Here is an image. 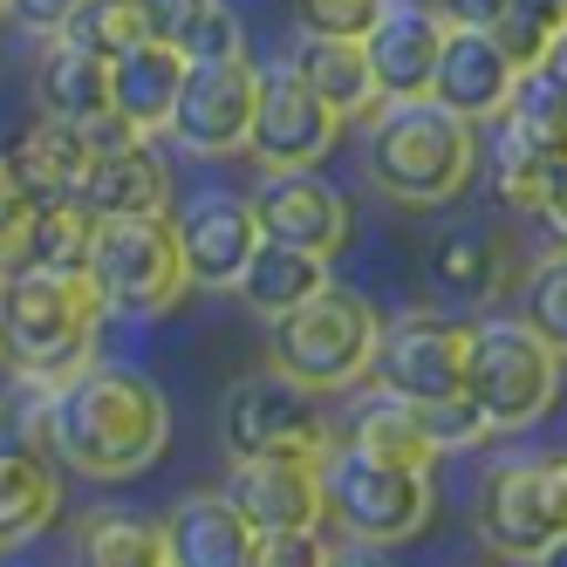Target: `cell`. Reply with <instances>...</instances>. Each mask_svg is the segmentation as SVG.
I'll list each match as a JSON object with an SVG mask.
<instances>
[{"mask_svg":"<svg viewBox=\"0 0 567 567\" xmlns=\"http://www.w3.org/2000/svg\"><path fill=\"white\" fill-rule=\"evenodd\" d=\"M42 390L49 396H42L34 424H42V444L55 452L62 472L116 485V478H137L165 458L172 403L131 362H83V370H69Z\"/></svg>","mask_w":567,"mask_h":567,"instance_id":"6da1fadb","label":"cell"},{"mask_svg":"<svg viewBox=\"0 0 567 567\" xmlns=\"http://www.w3.org/2000/svg\"><path fill=\"white\" fill-rule=\"evenodd\" d=\"M362 124V172L390 206H452L478 172V124L437 96H383Z\"/></svg>","mask_w":567,"mask_h":567,"instance_id":"7a4b0ae2","label":"cell"},{"mask_svg":"<svg viewBox=\"0 0 567 567\" xmlns=\"http://www.w3.org/2000/svg\"><path fill=\"white\" fill-rule=\"evenodd\" d=\"M103 301L90 274H42V267H0V355L28 383H55L96 355Z\"/></svg>","mask_w":567,"mask_h":567,"instance_id":"3957f363","label":"cell"},{"mask_svg":"<svg viewBox=\"0 0 567 567\" xmlns=\"http://www.w3.org/2000/svg\"><path fill=\"white\" fill-rule=\"evenodd\" d=\"M377 329L383 315L370 308V295L355 288H321L301 308L274 315V336H267V370H280L288 383L315 390V396H336L355 390L370 377V355H377Z\"/></svg>","mask_w":567,"mask_h":567,"instance_id":"277c9868","label":"cell"},{"mask_svg":"<svg viewBox=\"0 0 567 567\" xmlns=\"http://www.w3.org/2000/svg\"><path fill=\"white\" fill-rule=\"evenodd\" d=\"M431 472L411 465H383V458H362L336 437L321 452V526L342 540V547H403L431 526Z\"/></svg>","mask_w":567,"mask_h":567,"instance_id":"5b68a950","label":"cell"},{"mask_svg":"<svg viewBox=\"0 0 567 567\" xmlns=\"http://www.w3.org/2000/svg\"><path fill=\"white\" fill-rule=\"evenodd\" d=\"M567 362L526 329L519 315H485L472 321V355H465V396L478 403V417L499 431H534L560 403Z\"/></svg>","mask_w":567,"mask_h":567,"instance_id":"8992f818","label":"cell"},{"mask_svg":"<svg viewBox=\"0 0 567 567\" xmlns=\"http://www.w3.org/2000/svg\"><path fill=\"white\" fill-rule=\"evenodd\" d=\"M90 288L103 301V315H124V321H157L185 301V254H178V233L172 213H124V219H96L90 239Z\"/></svg>","mask_w":567,"mask_h":567,"instance_id":"52a82bcc","label":"cell"},{"mask_svg":"<svg viewBox=\"0 0 567 567\" xmlns=\"http://www.w3.org/2000/svg\"><path fill=\"white\" fill-rule=\"evenodd\" d=\"M465 355H472V315L458 308H396L377 329L370 377L377 390H396L411 403H437L465 390Z\"/></svg>","mask_w":567,"mask_h":567,"instance_id":"ba28073f","label":"cell"},{"mask_svg":"<svg viewBox=\"0 0 567 567\" xmlns=\"http://www.w3.org/2000/svg\"><path fill=\"white\" fill-rule=\"evenodd\" d=\"M219 437H226V458H321L336 444L321 396L288 383L280 370L233 383L226 411H219Z\"/></svg>","mask_w":567,"mask_h":567,"instance_id":"9c48e42d","label":"cell"},{"mask_svg":"<svg viewBox=\"0 0 567 567\" xmlns=\"http://www.w3.org/2000/svg\"><path fill=\"white\" fill-rule=\"evenodd\" d=\"M554 151H567V83L547 62H534L519 69L506 110L493 116V185L513 213L534 206V185Z\"/></svg>","mask_w":567,"mask_h":567,"instance_id":"30bf717a","label":"cell"},{"mask_svg":"<svg viewBox=\"0 0 567 567\" xmlns=\"http://www.w3.org/2000/svg\"><path fill=\"white\" fill-rule=\"evenodd\" d=\"M336 137H342V116L301 83L295 62L260 69L254 124H247V144H239L260 172H315L336 151Z\"/></svg>","mask_w":567,"mask_h":567,"instance_id":"8fae6325","label":"cell"},{"mask_svg":"<svg viewBox=\"0 0 567 567\" xmlns=\"http://www.w3.org/2000/svg\"><path fill=\"white\" fill-rule=\"evenodd\" d=\"M254 96H260V62L254 55L185 62V83H178L165 137L178 151H192V157H233L239 144H247Z\"/></svg>","mask_w":567,"mask_h":567,"instance_id":"7c38bea8","label":"cell"},{"mask_svg":"<svg viewBox=\"0 0 567 567\" xmlns=\"http://www.w3.org/2000/svg\"><path fill=\"white\" fill-rule=\"evenodd\" d=\"M472 526H478V547L499 554V560H534L560 526V499L547 485V465L540 458H499L493 472L478 478V506H472Z\"/></svg>","mask_w":567,"mask_h":567,"instance_id":"4fadbf2b","label":"cell"},{"mask_svg":"<svg viewBox=\"0 0 567 567\" xmlns=\"http://www.w3.org/2000/svg\"><path fill=\"white\" fill-rule=\"evenodd\" d=\"M172 233H178V254H185V280L192 288H239L254 247H260V213H254V192H226L206 185L192 192L185 206H172Z\"/></svg>","mask_w":567,"mask_h":567,"instance_id":"5bb4252c","label":"cell"},{"mask_svg":"<svg viewBox=\"0 0 567 567\" xmlns=\"http://www.w3.org/2000/svg\"><path fill=\"white\" fill-rule=\"evenodd\" d=\"M75 198L96 219H124V213H172V165L144 131H131L124 116H96V157Z\"/></svg>","mask_w":567,"mask_h":567,"instance_id":"9a60e30c","label":"cell"},{"mask_svg":"<svg viewBox=\"0 0 567 567\" xmlns=\"http://www.w3.org/2000/svg\"><path fill=\"white\" fill-rule=\"evenodd\" d=\"M424 274H431V288H437L444 308L485 315L513 288V239L499 226H485V219H458V226H444L431 239Z\"/></svg>","mask_w":567,"mask_h":567,"instance_id":"2e32d148","label":"cell"},{"mask_svg":"<svg viewBox=\"0 0 567 567\" xmlns=\"http://www.w3.org/2000/svg\"><path fill=\"white\" fill-rule=\"evenodd\" d=\"M254 213H260V239H280V247H308L321 260L349 247V198L315 172H267L254 192Z\"/></svg>","mask_w":567,"mask_h":567,"instance_id":"e0dca14e","label":"cell"},{"mask_svg":"<svg viewBox=\"0 0 567 567\" xmlns=\"http://www.w3.org/2000/svg\"><path fill=\"white\" fill-rule=\"evenodd\" d=\"M513 83H519V62L499 49L493 28H444V49L431 69V96L444 110H458L465 124H493L513 96Z\"/></svg>","mask_w":567,"mask_h":567,"instance_id":"ac0fdd59","label":"cell"},{"mask_svg":"<svg viewBox=\"0 0 567 567\" xmlns=\"http://www.w3.org/2000/svg\"><path fill=\"white\" fill-rule=\"evenodd\" d=\"M219 493L247 513L254 534L321 526V458H226Z\"/></svg>","mask_w":567,"mask_h":567,"instance_id":"d6986e66","label":"cell"},{"mask_svg":"<svg viewBox=\"0 0 567 567\" xmlns=\"http://www.w3.org/2000/svg\"><path fill=\"white\" fill-rule=\"evenodd\" d=\"M437 49H444V14L431 8V0H390V8L377 14V28L362 34L377 96H431Z\"/></svg>","mask_w":567,"mask_h":567,"instance_id":"ffe728a7","label":"cell"},{"mask_svg":"<svg viewBox=\"0 0 567 567\" xmlns=\"http://www.w3.org/2000/svg\"><path fill=\"white\" fill-rule=\"evenodd\" d=\"M157 526H165L172 567H254L260 554V534L226 493H185Z\"/></svg>","mask_w":567,"mask_h":567,"instance_id":"44dd1931","label":"cell"},{"mask_svg":"<svg viewBox=\"0 0 567 567\" xmlns=\"http://www.w3.org/2000/svg\"><path fill=\"white\" fill-rule=\"evenodd\" d=\"M178 83H185V55L165 49V42H144V34H131V42L110 55V116H124L131 131L157 137V131L172 124Z\"/></svg>","mask_w":567,"mask_h":567,"instance_id":"7402d4cb","label":"cell"},{"mask_svg":"<svg viewBox=\"0 0 567 567\" xmlns=\"http://www.w3.org/2000/svg\"><path fill=\"white\" fill-rule=\"evenodd\" d=\"M62 513V472L49 452L21 437H0V554L42 540Z\"/></svg>","mask_w":567,"mask_h":567,"instance_id":"603a6c76","label":"cell"},{"mask_svg":"<svg viewBox=\"0 0 567 567\" xmlns=\"http://www.w3.org/2000/svg\"><path fill=\"white\" fill-rule=\"evenodd\" d=\"M28 185V198H75L90 157H96V124H69V116H34V124L0 151Z\"/></svg>","mask_w":567,"mask_h":567,"instance_id":"cb8c5ba5","label":"cell"},{"mask_svg":"<svg viewBox=\"0 0 567 567\" xmlns=\"http://www.w3.org/2000/svg\"><path fill=\"white\" fill-rule=\"evenodd\" d=\"M34 110L42 116H69V124H96L110 116V55H90L42 34V55H34Z\"/></svg>","mask_w":567,"mask_h":567,"instance_id":"d4e9b609","label":"cell"},{"mask_svg":"<svg viewBox=\"0 0 567 567\" xmlns=\"http://www.w3.org/2000/svg\"><path fill=\"white\" fill-rule=\"evenodd\" d=\"M349 452L362 458H383V465H411V472H431L444 452H437V437L424 424V403L411 396H396V390H377V396H362L355 411H349Z\"/></svg>","mask_w":567,"mask_h":567,"instance_id":"484cf974","label":"cell"},{"mask_svg":"<svg viewBox=\"0 0 567 567\" xmlns=\"http://www.w3.org/2000/svg\"><path fill=\"white\" fill-rule=\"evenodd\" d=\"M288 62L301 69V83L329 103L342 124H362V116L383 103L377 75H370V55H362V42H349V34H301Z\"/></svg>","mask_w":567,"mask_h":567,"instance_id":"4316f807","label":"cell"},{"mask_svg":"<svg viewBox=\"0 0 567 567\" xmlns=\"http://www.w3.org/2000/svg\"><path fill=\"white\" fill-rule=\"evenodd\" d=\"M329 280H336V274H329V260H321V254H308V247H280V239H260L233 295L247 301L260 321H274V315L301 308L308 295H321Z\"/></svg>","mask_w":567,"mask_h":567,"instance_id":"83f0119b","label":"cell"},{"mask_svg":"<svg viewBox=\"0 0 567 567\" xmlns=\"http://www.w3.org/2000/svg\"><path fill=\"white\" fill-rule=\"evenodd\" d=\"M96 213L83 198H34V213L21 226V247L8 267H42V274H83L90 267Z\"/></svg>","mask_w":567,"mask_h":567,"instance_id":"f1b7e54d","label":"cell"},{"mask_svg":"<svg viewBox=\"0 0 567 567\" xmlns=\"http://www.w3.org/2000/svg\"><path fill=\"white\" fill-rule=\"evenodd\" d=\"M83 554L90 567H172L165 554V526L137 519V513H90L83 519Z\"/></svg>","mask_w":567,"mask_h":567,"instance_id":"f546056e","label":"cell"},{"mask_svg":"<svg viewBox=\"0 0 567 567\" xmlns=\"http://www.w3.org/2000/svg\"><path fill=\"white\" fill-rule=\"evenodd\" d=\"M513 288H519V321L567 362V239H554L540 260H526Z\"/></svg>","mask_w":567,"mask_h":567,"instance_id":"4dcf8cb0","label":"cell"},{"mask_svg":"<svg viewBox=\"0 0 567 567\" xmlns=\"http://www.w3.org/2000/svg\"><path fill=\"white\" fill-rule=\"evenodd\" d=\"M55 34H62V42H75V49H90V55H116L137 28H131V8H124V0H75Z\"/></svg>","mask_w":567,"mask_h":567,"instance_id":"1f68e13d","label":"cell"},{"mask_svg":"<svg viewBox=\"0 0 567 567\" xmlns=\"http://www.w3.org/2000/svg\"><path fill=\"white\" fill-rule=\"evenodd\" d=\"M124 8H131V28L144 34V42H165V49H178V55H185L192 28L206 21L219 0H124Z\"/></svg>","mask_w":567,"mask_h":567,"instance_id":"d6a6232c","label":"cell"},{"mask_svg":"<svg viewBox=\"0 0 567 567\" xmlns=\"http://www.w3.org/2000/svg\"><path fill=\"white\" fill-rule=\"evenodd\" d=\"M383 8L390 0H295V21L301 34H349V42H362Z\"/></svg>","mask_w":567,"mask_h":567,"instance_id":"836d02e7","label":"cell"},{"mask_svg":"<svg viewBox=\"0 0 567 567\" xmlns=\"http://www.w3.org/2000/svg\"><path fill=\"white\" fill-rule=\"evenodd\" d=\"M424 424H431V437H437V452H472V444L493 437V424L478 417V403H472L465 390H458V396L424 403Z\"/></svg>","mask_w":567,"mask_h":567,"instance_id":"e575fe53","label":"cell"},{"mask_svg":"<svg viewBox=\"0 0 567 567\" xmlns=\"http://www.w3.org/2000/svg\"><path fill=\"white\" fill-rule=\"evenodd\" d=\"M329 560H342V554H336V540L321 534V526L260 534V554H254V567H329Z\"/></svg>","mask_w":567,"mask_h":567,"instance_id":"d590c367","label":"cell"},{"mask_svg":"<svg viewBox=\"0 0 567 567\" xmlns=\"http://www.w3.org/2000/svg\"><path fill=\"white\" fill-rule=\"evenodd\" d=\"M219 55H247V21H239L226 0L192 28V42H185V62H219Z\"/></svg>","mask_w":567,"mask_h":567,"instance_id":"8d00e7d4","label":"cell"},{"mask_svg":"<svg viewBox=\"0 0 567 567\" xmlns=\"http://www.w3.org/2000/svg\"><path fill=\"white\" fill-rule=\"evenodd\" d=\"M526 213H534L554 239H567V151H554V157H547V172H540L534 206H526Z\"/></svg>","mask_w":567,"mask_h":567,"instance_id":"74e56055","label":"cell"},{"mask_svg":"<svg viewBox=\"0 0 567 567\" xmlns=\"http://www.w3.org/2000/svg\"><path fill=\"white\" fill-rule=\"evenodd\" d=\"M28 213H34V198H28V185L14 178V165L0 157V267L14 260V247H21V226H28Z\"/></svg>","mask_w":567,"mask_h":567,"instance_id":"f35d334b","label":"cell"},{"mask_svg":"<svg viewBox=\"0 0 567 567\" xmlns=\"http://www.w3.org/2000/svg\"><path fill=\"white\" fill-rule=\"evenodd\" d=\"M431 8L444 14V28H493L513 0H431Z\"/></svg>","mask_w":567,"mask_h":567,"instance_id":"ab89813d","label":"cell"},{"mask_svg":"<svg viewBox=\"0 0 567 567\" xmlns=\"http://www.w3.org/2000/svg\"><path fill=\"white\" fill-rule=\"evenodd\" d=\"M69 8H75V0H14V14H21V21H28L34 34H55Z\"/></svg>","mask_w":567,"mask_h":567,"instance_id":"60d3db41","label":"cell"},{"mask_svg":"<svg viewBox=\"0 0 567 567\" xmlns=\"http://www.w3.org/2000/svg\"><path fill=\"white\" fill-rule=\"evenodd\" d=\"M21 390H28V377L14 370V362H8V355H0V431H8V424H14V411H21Z\"/></svg>","mask_w":567,"mask_h":567,"instance_id":"b9f144b4","label":"cell"},{"mask_svg":"<svg viewBox=\"0 0 567 567\" xmlns=\"http://www.w3.org/2000/svg\"><path fill=\"white\" fill-rule=\"evenodd\" d=\"M540 465H547V485H554V499H560V513H567V452H547Z\"/></svg>","mask_w":567,"mask_h":567,"instance_id":"7bdbcfd3","label":"cell"},{"mask_svg":"<svg viewBox=\"0 0 567 567\" xmlns=\"http://www.w3.org/2000/svg\"><path fill=\"white\" fill-rule=\"evenodd\" d=\"M534 567H567V526H560V534H554L540 554H534Z\"/></svg>","mask_w":567,"mask_h":567,"instance_id":"ee69618b","label":"cell"},{"mask_svg":"<svg viewBox=\"0 0 567 567\" xmlns=\"http://www.w3.org/2000/svg\"><path fill=\"white\" fill-rule=\"evenodd\" d=\"M540 62H547V69L560 75V83H567V28H560V34H554V42H547V55H540Z\"/></svg>","mask_w":567,"mask_h":567,"instance_id":"f6af8a7d","label":"cell"},{"mask_svg":"<svg viewBox=\"0 0 567 567\" xmlns=\"http://www.w3.org/2000/svg\"><path fill=\"white\" fill-rule=\"evenodd\" d=\"M0 14H14V0H0Z\"/></svg>","mask_w":567,"mask_h":567,"instance_id":"bcb514c9","label":"cell"}]
</instances>
